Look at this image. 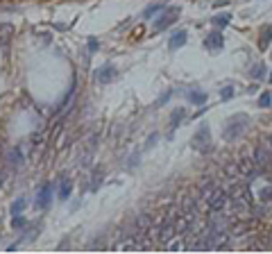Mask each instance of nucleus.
Masks as SVG:
<instances>
[{"mask_svg": "<svg viewBox=\"0 0 272 254\" xmlns=\"http://www.w3.org/2000/svg\"><path fill=\"white\" fill-rule=\"evenodd\" d=\"M247 123H250V118H247L245 114H234V116L227 118L225 130H222V137H225L227 141H236V138L247 130Z\"/></svg>", "mask_w": 272, "mask_h": 254, "instance_id": "nucleus-1", "label": "nucleus"}, {"mask_svg": "<svg viewBox=\"0 0 272 254\" xmlns=\"http://www.w3.org/2000/svg\"><path fill=\"white\" fill-rule=\"evenodd\" d=\"M204 200H206V207H209V211H211V214H216V211H222V209L229 204V191L216 189V186H213V191L204 197Z\"/></svg>", "mask_w": 272, "mask_h": 254, "instance_id": "nucleus-2", "label": "nucleus"}, {"mask_svg": "<svg viewBox=\"0 0 272 254\" xmlns=\"http://www.w3.org/2000/svg\"><path fill=\"white\" fill-rule=\"evenodd\" d=\"M191 145H193V150L202 152V155L211 150V132H209V127H206V125H202V127L195 132V137H193Z\"/></svg>", "mask_w": 272, "mask_h": 254, "instance_id": "nucleus-3", "label": "nucleus"}, {"mask_svg": "<svg viewBox=\"0 0 272 254\" xmlns=\"http://www.w3.org/2000/svg\"><path fill=\"white\" fill-rule=\"evenodd\" d=\"M180 19V9L175 7V9H168V12H163L159 16V19L154 20V25H152V32L154 34H159V32H163L166 27H170L175 23V20Z\"/></svg>", "mask_w": 272, "mask_h": 254, "instance_id": "nucleus-4", "label": "nucleus"}, {"mask_svg": "<svg viewBox=\"0 0 272 254\" xmlns=\"http://www.w3.org/2000/svg\"><path fill=\"white\" fill-rule=\"evenodd\" d=\"M53 197H54V184H43L39 189V193H36V207L39 209H48L50 204H53Z\"/></svg>", "mask_w": 272, "mask_h": 254, "instance_id": "nucleus-5", "label": "nucleus"}, {"mask_svg": "<svg viewBox=\"0 0 272 254\" xmlns=\"http://www.w3.org/2000/svg\"><path fill=\"white\" fill-rule=\"evenodd\" d=\"M118 78V71L113 68L111 64H107V66H102L98 73H95V79H98L100 84H109V82H113V79Z\"/></svg>", "mask_w": 272, "mask_h": 254, "instance_id": "nucleus-6", "label": "nucleus"}, {"mask_svg": "<svg viewBox=\"0 0 272 254\" xmlns=\"http://www.w3.org/2000/svg\"><path fill=\"white\" fill-rule=\"evenodd\" d=\"M238 170H240V175L245 177V179H252L259 170H256V163H254V159H250V156H243L238 161Z\"/></svg>", "mask_w": 272, "mask_h": 254, "instance_id": "nucleus-7", "label": "nucleus"}, {"mask_svg": "<svg viewBox=\"0 0 272 254\" xmlns=\"http://www.w3.org/2000/svg\"><path fill=\"white\" fill-rule=\"evenodd\" d=\"M163 248H166V252H184V250L188 248V241H186L181 234H177V236H173L170 241L163 243Z\"/></svg>", "mask_w": 272, "mask_h": 254, "instance_id": "nucleus-8", "label": "nucleus"}, {"mask_svg": "<svg viewBox=\"0 0 272 254\" xmlns=\"http://www.w3.org/2000/svg\"><path fill=\"white\" fill-rule=\"evenodd\" d=\"M204 46L209 48V52H218V50H222V46H225V39H222V34L220 32H209V37L204 39Z\"/></svg>", "mask_w": 272, "mask_h": 254, "instance_id": "nucleus-9", "label": "nucleus"}, {"mask_svg": "<svg viewBox=\"0 0 272 254\" xmlns=\"http://www.w3.org/2000/svg\"><path fill=\"white\" fill-rule=\"evenodd\" d=\"M186 39H188V32H186V30H177V32H173V37H170V41H168V46L173 48V50H180V48L186 43Z\"/></svg>", "mask_w": 272, "mask_h": 254, "instance_id": "nucleus-10", "label": "nucleus"}, {"mask_svg": "<svg viewBox=\"0 0 272 254\" xmlns=\"http://www.w3.org/2000/svg\"><path fill=\"white\" fill-rule=\"evenodd\" d=\"M166 9V5L163 2H157V5H147L145 9H143V19H154L157 14H161Z\"/></svg>", "mask_w": 272, "mask_h": 254, "instance_id": "nucleus-11", "label": "nucleus"}, {"mask_svg": "<svg viewBox=\"0 0 272 254\" xmlns=\"http://www.w3.org/2000/svg\"><path fill=\"white\" fill-rule=\"evenodd\" d=\"M7 159L12 163V168H18L20 163H23V152H20V148H12V152L7 155Z\"/></svg>", "mask_w": 272, "mask_h": 254, "instance_id": "nucleus-12", "label": "nucleus"}, {"mask_svg": "<svg viewBox=\"0 0 272 254\" xmlns=\"http://www.w3.org/2000/svg\"><path fill=\"white\" fill-rule=\"evenodd\" d=\"M73 193V182L71 179H61V186H59V200H68Z\"/></svg>", "mask_w": 272, "mask_h": 254, "instance_id": "nucleus-13", "label": "nucleus"}, {"mask_svg": "<svg viewBox=\"0 0 272 254\" xmlns=\"http://www.w3.org/2000/svg\"><path fill=\"white\" fill-rule=\"evenodd\" d=\"M25 207H27V197H18V200H14V202H12V207H9V214H12V215H18Z\"/></svg>", "mask_w": 272, "mask_h": 254, "instance_id": "nucleus-14", "label": "nucleus"}, {"mask_svg": "<svg viewBox=\"0 0 272 254\" xmlns=\"http://www.w3.org/2000/svg\"><path fill=\"white\" fill-rule=\"evenodd\" d=\"M229 20H232V14L227 12V14H218V16H213L211 23L213 25H218V27H225V25H229Z\"/></svg>", "mask_w": 272, "mask_h": 254, "instance_id": "nucleus-15", "label": "nucleus"}, {"mask_svg": "<svg viewBox=\"0 0 272 254\" xmlns=\"http://www.w3.org/2000/svg\"><path fill=\"white\" fill-rule=\"evenodd\" d=\"M270 41H272V27H266V30L261 32V39H259L261 50H266V48L270 46Z\"/></svg>", "mask_w": 272, "mask_h": 254, "instance_id": "nucleus-16", "label": "nucleus"}, {"mask_svg": "<svg viewBox=\"0 0 272 254\" xmlns=\"http://www.w3.org/2000/svg\"><path fill=\"white\" fill-rule=\"evenodd\" d=\"M266 71H268L266 64H254L252 66V78L254 79H263L266 78Z\"/></svg>", "mask_w": 272, "mask_h": 254, "instance_id": "nucleus-17", "label": "nucleus"}, {"mask_svg": "<svg viewBox=\"0 0 272 254\" xmlns=\"http://www.w3.org/2000/svg\"><path fill=\"white\" fill-rule=\"evenodd\" d=\"M188 100H191V104H204L206 93H202V91H191V93H188Z\"/></svg>", "mask_w": 272, "mask_h": 254, "instance_id": "nucleus-18", "label": "nucleus"}, {"mask_svg": "<svg viewBox=\"0 0 272 254\" xmlns=\"http://www.w3.org/2000/svg\"><path fill=\"white\" fill-rule=\"evenodd\" d=\"M181 118H184V109H177L173 114V118H170V130H177V127H180V123H181Z\"/></svg>", "mask_w": 272, "mask_h": 254, "instance_id": "nucleus-19", "label": "nucleus"}, {"mask_svg": "<svg viewBox=\"0 0 272 254\" xmlns=\"http://www.w3.org/2000/svg\"><path fill=\"white\" fill-rule=\"evenodd\" d=\"M259 200H261V202H270V200H272V186H266V189H261Z\"/></svg>", "mask_w": 272, "mask_h": 254, "instance_id": "nucleus-20", "label": "nucleus"}, {"mask_svg": "<svg viewBox=\"0 0 272 254\" xmlns=\"http://www.w3.org/2000/svg\"><path fill=\"white\" fill-rule=\"evenodd\" d=\"M220 98H222V100H232L234 98V86L232 84L222 86V89H220Z\"/></svg>", "mask_w": 272, "mask_h": 254, "instance_id": "nucleus-21", "label": "nucleus"}, {"mask_svg": "<svg viewBox=\"0 0 272 254\" xmlns=\"http://www.w3.org/2000/svg\"><path fill=\"white\" fill-rule=\"evenodd\" d=\"M272 104V93H263L259 98V107H270Z\"/></svg>", "mask_w": 272, "mask_h": 254, "instance_id": "nucleus-22", "label": "nucleus"}, {"mask_svg": "<svg viewBox=\"0 0 272 254\" xmlns=\"http://www.w3.org/2000/svg\"><path fill=\"white\" fill-rule=\"evenodd\" d=\"M12 225H14V229H18L20 225H25V218H20V214H18L16 218H14V222H12Z\"/></svg>", "mask_w": 272, "mask_h": 254, "instance_id": "nucleus-23", "label": "nucleus"}, {"mask_svg": "<svg viewBox=\"0 0 272 254\" xmlns=\"http://www.w3.org/2000/svg\"><path fill=\"white\" fill-rule=\"evenodd\" d=\"M0 184H2V173H0Z\"/></svg>", "mask_w": 272, "mask_h": 254, "instance_id": "nucleus-24", "label": "nucleus"}, {"mask_svg": "<svg viewBox=\"0 0 272 254\" xmlns=\"http://www.w3.org/2000/svg\"><path fill=\"white\" fill-rule=\"evenodd\" d=\"M270 79H272V73H270Z\"/></svg>", "mask_w": 272, "mask_h": 254, "instance_id": "nucleus-25", "label": "nucleus"}]
</instances>
